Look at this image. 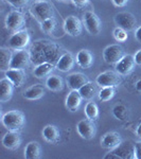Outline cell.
<instances>
[{"mask_svg": "<svg viewBox=\"0 0 141 159\" xmlns=\"http://www.w3.org/2000/svg\"><path fill=\"white\" fill-rule=\"evenodd\" d=\"M82 100L83 98L79 90H72L66 98V108L71 112L76 111L82 103Z\"/></svg>", "mask_w": 141, "mask_h": 159, "instance_id": "obj_21", "label": "cell"}, {"mask_svg": "<svg viewBox=\"0 0 141 159\" xmlns=\"http://www.w3.org/2000/svg\"><path fill=\"white\" fill-rule=\"evenodd\" d=\"M21 144V137L18 132L9 130L2 138V145L7 150H16Z\"/></svg>", "mask_w": 141, "mask_h": 159, "instance_id": "obj_15", "label": "cell"}, {"mask_svg": "<svg viewBox=\"0 0 141 159\" xmlns=\"http://www.w3.org/2000/svg\"><path fill=\"white\" fill-rule=\"evenodd\" d=\"M79 92L84 100H91L94 98L97 93V87L90 82H87L85 85L79 89Z\"/></svg>", "mask_w": 141, "mask_h": 159, "instance_id": "obj_29", "label": "cell"}, {"mask_svg": "<svg viewBox=\"0 0 141 159\" xmlns=\"http://www.w3.org/2000/svg\"><path fill=\"white\" fill-rule=\"evenodd\" d=\"M85 115L87 117V119L94 121V120L98 119L99 117V107L94 102H88L85 106Z\"/></svg>", "mask_w": 141, "mask_h": 159, "instance_id": "obj_31", "label": "cell"}, {"mask_svg": "<svg viewBox=\"0 0 141 159\" xmlns=\"http://www.w3.org/2000/svg\"><path fill=\"white\" fill-rule=\"evenodd\" d=\"M83 24L88 33L91 35H98L102 30L101 20L93 12H86L84 14Z\"/></svg>", "mask_w": 141, "mask_h": 159, "instance_id": "obj_6", "label": "cell"}, {"mask_svg": "<svg viewBox=\"0 0 141 159\" xmlns=\"http://www.w3.org/2000/svg\"><path fill=\"white\" fill-rule=\"evenodd\" d=\"M71 1L73 2L74 6H76L78 7H83L88 3L89 0H71Z\"/></svg>", "mask_w": 141, "mask_h": 159, "instance_id": "obj_37", "label": "cell"}, {"mask_svg": "<svg viewBox=\"0 0 141 159\" xmlns=\"http://www.w3.org/2000/svg\"><path fill=\"white\" fill-rule=\"evenodd\" d=\"M43 137L47 142L50 143H57L60 141L61 135L60 130L54 125L48 124L43 129Z\"/></svg>", "mask_w": 141, "mask_h": 159, "instance_id": "obj_24", "label": "cell"}, {"mask_svg": "<svg viewBox=\"0 0 141 159\" xmlns=\"http://www.w3.org/2000/svg\"><path fill=\"white\" fill-rule=\"evenodd\" d=\"M135 58L133 55L127 54L124 55L123 57L116 64V71L120 75H127L134 70L135 68Z\"/></svg>", "mask_w": 141, "mask_h": 159, "instance_id": "obj_13", "label": "cell"}, {"mask_svg": "<svg viewBox=\"0 0 141 159\" xmlns=\"http://www.w3.org/2000/svg\"><path fill=\"white\" fill-rule=\"evenodd\" d=\"M74 63H75V61H74L73 55L70 52H65L61 55V57L56 61L55 67L61 72H68L73 68Z\"/></svg>", "mask_w": 141, "mask_h": 159, "instance_id": "obj_16", "label": "cell"}, {"mask_svg": "<svg viewBox=\"0 0 141 159\" xmlns=\"http://www.w3.org/2000/svg\"><path fill=\"white\" fill-rule=\"evenodd\" d=\"M57 1H61V2H66L67 0H57Z\"/></svg>", "mask_w": 141, "mask_h": 159, "instance_id": "obj_44", "label": "cell"}, {"mask_svg": "<svg viewBox=\"0 0 141 159\" xmlns=\"http://www.w3.org/2000/svg\"><path fill=\"white\" fill-rule=\"evenodd\" d=\"M112 34H114L115 39H116L117 42H120V43L125 42V40L127 39V37H129V35H127V31H125L124 29L119 28V27H117L116 29L114 30Z\"/></svg>", "mask_w": 141, "mask_h": 159, "instance_id": "obj_34", "label": "cell"}, {"mask_svg": "<svg viewBox=\"0 0 141 159\" xmlns=\"http://www.w3.org/2000/svg\"><path fill=\"white\" fill-rule=\"evenodd\" d=\"M134 58H135V63H136V65L141 66V49H140V50H138L137 52L135 53Z\"/></svg>", "mask_w": 141, "mask_h": 159, "instance_id": "obj_39", "label": "cell"}, {"mask_svg": "<svg viewBox=\"0 0 141 159\" xmlns=\"http://www.w3.org/2000/svg\"><path fill=\"white\" fill-rule=\"evenodd\" d=\"M55 28H56V20L54 17L48 18L42 22V29L47 34H51V33L54 32Z\"/></svg>", "mask_w": 141, "mask_h": 159, "instance_id": "obj_33", "label": "cell"}, {"mask_svg": "<svg viewBox=\"0 0 141 159\" xmlns=\"http://www.w3.org/2000/svg\"><path fill=\"white\" fill-rule=\"evenodd\" d=\"M76 63L83 69H88L90 68L93 64V55L91 54L90 51L83 49L79 51L76 54Z\"/></svg>", "mask_w": 141, "mask_h": 159, "instance_id": "obj_23", "label": "cell"}, {"mask_svg": "<svg viewBox=\"0 0 141 159\" xmlns=\"http://www.w3.org/2000/svg\"><path fill=\"white\" fill-rule=\"evenodd\" d=\"M115 22L119 28H122L125 31L135 30L137 25V19L132 13L130 12H120L115 16Z\"/></svg>", "mask_w": 141, "mask_h": 159, "instance_id": "obj_5", "label": "cell"}, {"mask_svg": "<svg viewBox=\"0 0 141 159\" xmlns=\"http://www.w3.org/2000/svg\"><path fill=\"white\" fill-rule=\"evenodd\" d=\"M114 153L118 156V158L132 159L135 158V145L130 142H122L117 148H115Z\"/></svg>", "mask_w": 141, "mask_h": 159, "instance_id": "obj_17", "label": "cell"}, {"mask_svg": "<svg viewBox=\"0 0 141 159\" xmlns=\"http://www.w3.org/2000/svg\"><path fill=\"white\" fill-rule=\"evenodd\" d=\"M53 69H54V64L46 61V63L37 65L36 68L33 71V74H34V76L37 79H43V78H46V76H49L51 72L53 71Z\"/></svg>", "mask_w": 141, "mask_h": 159, "instance_id": "obj_26", "label": "cell"}, {"mask_svg": "<svg viewBox=\"0 0 141 159\" xmlns=\"http://www.w3.org/2000/svg\"><path fill=\"white\" fill-rule=\"evenodd\" d=\"M124 56V51L120 45H111L103 51V58L107 64H116Z\"/></svg>", "mask_w": 141, "mask_h": 159, "instance_id": "obj_9", "label": "cell"}, {"mask_svg": "<svg viewBox=\"0 0 141 159\" xmlns=\"http://www.w3.org/2000/svg\"><path fill=\"white\" fill-rule=\"evenodd\" d=\"M135 88H136V90H137L138 92H140V93H141V79H139L135 83Z\"/></svg>", "mask_w": 141, "mask_h": 159, "instance_id": "obj_42", "label": "cell"}, {"mask_svg": "<svg viewBox=\"0 0 141 159\" xmlns=\"http://www.w3.org/2000/svg\"><path fill=\"white\" fill-rule=\"evenodd\" d=\"M43 96H45V88L40 86L39 84L29 87L22 93V97L29 101H36V100L42 99Z\"/></svg>", "mask_w": 141, "mask_h": 159, "instance_id": "obj_22", "label": "cell"}, {"mask_svg": "<svg viewBox=\"0 0 141 159\" xmlns=\"http://www.w3.org/2000/svg\"><path fill=\"white\" fill-rule=\"evenodd\" d=\"M76 130H78L79 135L81 136L83 139L85 140H90L96 136L97 129L94 125L93 121L89 119H84L81 120L76 125Z\"/></svg>", "mask_w": 141, "mask_h": 159, "instance_id": "obj_11", "label": "cell"}, {"mask_svg": "<svg viewBox=\"0 0 141 159\" xmlns=\"http://www.w3.org/2000/svg\"><path fill=\"white\" fill-rule=\"evenodd\" d=\"M135 158L141 159V141L135 144Z\"/></svg>", "mask_w": 141, "mask_h": 159, "instance_id": "obj_36", "label": "cell"}, {"mask_svg": "<svg viewBox=\"0 0 141 159\" xmlns=\"http://www.w3.org/2000/svg\"><path fill=\"white\" fill-rule=\"evenodd\" d=\"M67 84L72 90H79L81 87H83L87 83L88 79L85 74L80 73V72H75L72 74H69L67 76Z\"/></svg>", "mask_w": 141, "mask_h": 159, "instance_id": "obj_18", "label": "cell"}, {"mask_svg": "<svg viewBox=\"0 0 141 159\" xmlns=\"http://www.w3.org/2000/svg\"><path fill=\"white\" fill-rule=\"evenodd\" d=\"M112 115L116 119L120 120V121H124L126 120L130 116V111L125 105L123 104H118L112 108Z\"/></svg>", "mask_w": 141, "mask_h": 159, "instance_id": "obj_30", "label": "cell"}, {"mask_svg": "<svg viewBox=\"0 0 141 159\" xmlns=\"http://www.w3.org/2000/svg\"><path fill=\"white\" fill-rule=\"evenodd\" d=\"M1 122L7 129L18 132L24 127L25 123V115L19 110H10L2 116Z\"/></svg>", "mask_w": 141, "mask_h": 159, "instance_id": "obj_2", "label": "cell"}, {"mask_svg": "<svg viewBox=\"0 0 141 159\" xmlns=\"http://www.w3.org/2000/svg\"><path fill=\"white\" fill-rule=\"evenodd\" d=\"M14 85L9 79H2L0 81V101L6 103L12 98L14 92Z\"/></svg>", "mask_w": 141, "mask_h": 159, "instance_id": "obj_19", "label": "cell"}, {"mask_svg": "<svg viewBox=\"0 0 141 159\" xmlns=\"http://www.w3.org/2000/svg\"><path fill=\"white\" fill-rule=\"evenodd\" d=\"M130 0H112V2H114V4L118 7H125L127 4V2H129Z\"/></svg>", "mask_w": 141, "mask_h": 159, "instance_id": "obj_38", "label": "cell"}, {"mask_svg": "<svg viewBox=\"0 0 141 159\" xmlns=\"http://www.w3.org/2000/svg\"><path fill=\"white\" fill-rule=\"evenodd\" d=\"M12 57H13V54L9 49L3 48V47L0 49V69H1V71L6 72L7 70H9L10 65H11Z\"/></svg>", "mask_w": 141, "mask_h": 159, "instance_id": "obj_28", "label": "cell"}, {"mask_svg": "<svg viewBox=\"0 0 141 159\" xmlns=\"http://www.w3.org/2000/svg\"><path fill=\"white\" fill-rule=\"evenodd\" d=\"M61 48L56 43L46 39H40L35 42L30 49L31 61L35 65L43 63H54L61 57Z\"/></svg>", "mask_w": 141, "mask_h": 159, "instance_id": "obj_1", "label": "cell"}, {"mask_svg": "<svg viewBox=\"0 0 141 159\" xmlns=\"http://www.w3.org/2000/svg\"><path fill=\"white\" fill-rule=\"evenodd\" d=\"M42 154V148L38 142L32 141L27 144L25 148V158L27 159H38Z\"/></svg>", "mask_w": 141, "mask_h": 159, "instance_id": "obj_25", "label": "cell"}, {"mask_svg": "<svg viewBox=\"0 0 141 159\" xmlns=\"http://www.w3.org/2000/svg\"><path fill=\"white\" fill-rule=\"evenodd\" d=\"M64 30L70 36H79L83 31V24L76 16L70 15L66 17L65 22H64Z\"/></svg>", "mask_w": 141, "mask_h": 159, "instance_id": "obj_10", "label": "cell"}, {"mask_svg": "<svg viewBox=\"0 0 141 159\" xmlns=\"http://www.w3.org/2000/svg\"><path fill=\"white\" fill-rule=\"evenodd\" d=\"M6 76L13 83L15 87H20L25 83V73L24 69H12L6 71Z\"/></svg>", "mask_w": 141, "mask_h": 159, "instance_id": "obj_20", "label": "cell"}, {"mask_svg": "<svg viewBox=\"0 0 141 159\" xmlns=\"http://www.w3.org/2000/svg\"><path fill=\"white\" fill-rule=\"evenodd\" d=\"M7 1L9 2L11 6L16 7V9H21V7H25L29 3V0H7Z\"/></svg>", "mask_w": 141, "mask_h": 159, "instance_id": "obj_35", "label": "cell"}, {"mask_svg": "<svg viewBox=\"0 0 141 159\" xmlns=\"http://www.w3.org/2000/svg\"><path fill=\"white\" fill-rule=\"evenodd\" d=\"M25 20L24 14L18 11H13L11 13H9L6 18L7 29L12 31V32L20 31L25 25Z\"/></svg>", "mask_w": 141, "mask_h": 159, "instance_id": "obj_8", "label": "cell"}, {"mask_svg": "<svg viewBox=\"0 0 141 159\" xmlns=\"http://www.w3.org/2000/svg\"><path fill=\"white\" fill-rule=\"evenodd\" d=\"M136 134L139 136V137H141V123L137 126V129H136Z\"/></svg>", "mask_w": 141, "mask_h": 159, "instance_id": "obj_43", "label": "cell"}, {"mask_svg": "<svg viewBox=\"0 0 141 159\" xmlns=\"http://www.w3.org/2000/svg\"><path fill=\"white\" fill-rule=\"evenodd\" d=\"M46 87L53 92L61 91L64 88L63 79L58 75H50L46 81Z\"/></svg>", "mask_w": 141, "mask_h": 159, "instance_id": "obj_27", "label": "cell"}, {"mask_svg": "<svg viewBox=\"0 0 141 159\" xmlns=\"http://www.w3.org/2000/svg\"><path fill=\"white\" fill-rule=\"evenodd\" d=\"M122 143L121 136L116 132H108L106 133L101 139V145L103 148L106 150H115Z\"/></svg>", "mask_w": 141, "mask_h": 159, "instance_id": "obj_14", "label": "cell"}, {"mask_svg": "<svg viewBox=\"0 0 141 159\" xmlns=\"http://www.w3.org/2000/svg\"><path fill=\"white\" fill-rule=\"evenodd\" d=\"M121 82L120 74L115 71H104L96 79V83L102 87H116Z\"/></svg>", "mask_w": 141, "mask_h": 159, "instance_id": "obj_7", "label": "cell"}, {"mask_svg": "<svg viewBox=\"0 0 141 159\" xmlns=\"http://www.w3.org/2000/svg\"><path fill=\"white\" fill-rule=\"evenodd\" d=\"M135 38L139 43H141V25H140L139 28H137L136 31H135Z\"/></svg>", "mask_w": 141, "mask_h": 159, "instance_id": "obj_40", "label": "cell"}, {"mask_svg": "<svg viewBox=\"0 0 141 159\" xmlns=\"http://www.w3.org/2000/svg\"><path fill=\"white\" fill-rule=\"evenodd\" d=\"M105 158H106V159H109V158H111V159H118V156L114 153V151H112V152L108 153L107 155H105Z\"/></svg>", "mask_w": 141, "mask_h": 159, "instance_id": "obj_41", "label": "cell"}, {"mask_svg": "<svg viewBox=\"0 0 141 159\" xmlns=\"http://www.w3.org/2000/svg\"><path fill=\"white\" fill-rule=\"evenodd\" d=\"M30 43V34L28 31L20 30L15 32L9 38V47L14 50H24Z\"/></svg>", "mask_w": 141, "mask_h": 159, "instance_id": "obj_4", "label": "cell"}, {"mask_svg": "<svg viewBox=\"0 0 141 159\" xmlns=\"http://www.w3.org/2000/svg\"><path fill=\"white\" fill-rule=\"evenodd\" d=\"M35 1H36V2L37 1H46V0H35Z\"/></svg>", "mask_w": 141, "mask_h": 159, "instance_id": "obj_45", "label": "cell"}, {"mask_svg": "<svg viewBox=\"0 0 141 159\" xmlns=\"http://www.w3.org/2000/svg\"><path fill=\"white\" fill-rule=\"evenodd\" d=\"M31 13L38 21L43 22V20L53 17L54 11L48 1H37L31 7Z\"/></svg>", "mask_w": 141, "mask_h": 159, "instance_id": "obj_3", "label": "cell"}, {"mask_svg": "<svg viewBox=\"0 0 141 159\" xmlns=\"http://www.w3.org/2000/svg\"><path fill=\"white\" fill-rule=\"evenodd\" d=\"M31 61V55L29 51L24 50H17L16 52L13 54L11 65L10 68L12 69H25L29 65Z\"/></svg>", "mask_w": 141, "mask_h": 159, "instance_id": "obj_12", "label": "cell"}, {"mask_svg": "<svg viewBox=\"0 0 141 159\" xmlns=\"http://www.w3.org/2000/svg\"><path fill=\"white\" fill-rule=\"evenodd\" d=\"M116 90H115V87H103L101 90L99 91V99L102 102H107L109 100H111L115 97Z\"/></svg>", "mask_w": 141, "mask_h": 159, "instance_id": "obj_32", "label": "cell"}]
</instances>
